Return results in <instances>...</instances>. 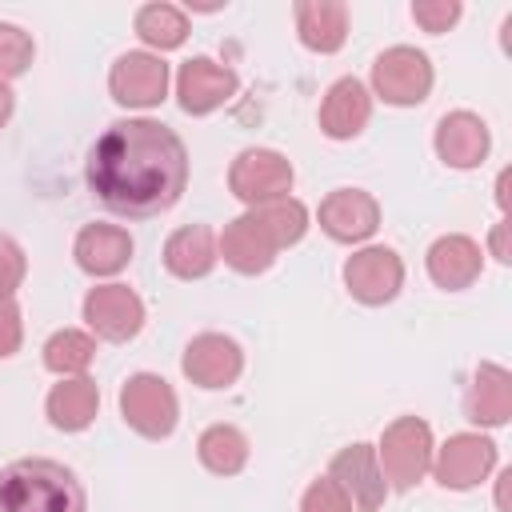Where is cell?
<instances>
[{
	"mask_svg": "<svg viewBox=\"0 0 512 512\" xmlns=\"http://www.w3.org/2000/svg\"><path fill=\"white\" fill-rule=\"evenodd\" d=\"M84 176L108 212L148 220L180 200L188 184V152L184 140L160 120H116L92 144Z\"/></svg>",
	"mask_w": 512,
	"mask_h": 512,
	"instance_id": "6da1fadb",
	"label": "cell"
},
{
	"mask_svg": "<svg viewBox=\"0 0 512 512\" xmlns=\"http://www.w3.org/2000/svg\"><path fill=\"white\" fill-rule=\"evenodd\" d=\"M0 512H88V496L60 460L24 456L0 468Z\"/></svg>",
	"mask_w": 512,
	"mask_h": 512,
	"instance_id": "7a4b0ae2",
	"label": "cell"
},
{
	"mask_svg": "<svg viewBox=\"0 0 512 512\" xmlns=\"http://www.w3.org/2000/svg\"><path fill=\"white\" fill-rule=\"evenodd\" d=\"M432 452H436V444H432L428 420H420V416H396L384 428L380 448H376L384 484L396 488V492L416 488L432 472Z\"/></svg>",
	"mask_w": 512,
	"mask_h": 512,
	"instance_id": "3957f363",
	"label": "cell"
},
{
	"mask_svg": "<svg viewBox=\"0 0 512 512\" xmlns=\"http://www.w3.org/2000/svg\"><path fill=\"white\" fill-rule=\"evenodd\" d=\"M120 416L144 440H164V436H172V428L180 420V400L164 376L136 372L120 388Z\"/></svg>",
	"mask_w": 512,
	"mask_h": 512,
	"instance_id": "277c9868",
	"label": "cell"
},
{
	"mask_svg": "<svg viewBox=\"0 0 512 512\" xmlns=\"http://www.w3.org/2000/svg\"><path fill=\"white\" fill-rule=\"evenodd\" d=\"M432 60L412 48V44H396V48H384L376 60H372V92L392 104V108H416L428 100L432 92Z\"/></svg>",
	"mask_w": 512,
	"mask_h": 512,
	"instance_id": "5b68a950",
	"label": "cell"
},
{
	"mask_svg": "<svg viewBox=\"0 0 512 512\" xmlns=\"http://www.w3.org/2000/svg\"><path fill=\"white\" fill-rule=\"evenodd\" d=\"M292 160L276 148H244L228 168V192L248 208L288 196L292 188Z\"/></svg>",
	"mask_w": 512,
	"mask_h": 512,
	"instance_id": "8992f818",
	"label": "cell"
},
{
	"mask_svg": "<svg viewBox=\"0 0 512 512\" xmlns=\"http://www.w3.org/2000/svg\"><path fill=\"white\" fill-rule=\"evenodd\" d=\"M344 288L352 292V300H360L368 308H380V304L400 296V288H404V260L392 248H384V244L360 248L344 264Z\"/></svg>",
	"mask_w": 512,
	"mask_h": 512,
	"instance_id": "52a82bcc",
	"label": "cell"
},
{
	"mask_svg": "<svg viewBox=\"0 0 512 512\" xmlns=\"http://www.w3.org/2000/svg\"><path fill=\"white\" fill-rule=\"evenodd\" d=\"M492 468H496V444L480 432H456L432 452V472L440 488H452V492L476 488L480 480H488Z\"/></svg>",
	"mask_w": 512,
	"mask_h": 512,
	"instance_id": "ba28073f",
	"label": "cell"
},
{
	"mask_svg": "<svg viewBox=\"0 0 512 512\" xmlns=\"http://www.w3.org/2000/svg\"><path fill=\"white\" fill-rule=\"evenodd\" d=\"M180 372L196 384V388H208V392H220V388H232L244 372V352L232 336L224 332H200L188 340L184 356H180Z\"/></svg>",
	"mask_w": 512,
	"mask_h": 512,
	"instance_id": "9c48e42d",
	"label": "cell"
},
{
	"mask_svg": "<svg viewBox=\"0 0 512 512\" xmlns=\"http://www.w3.org/2000/svg\"><path fill=\"white\" fill-rule=\"evenodd\" d=\"M108 92L124 108H156L168 96V64L156 52H124L108 72Z\"/></svg>",
	"mask_w": 512,
	"mask_h": 512,
	"instance_id": "30bf717a",
	"label": "cell"
},
{
	"mask_svg": "<svg viewBox=\"0 0 512 512\" xmlns=\"http://www.w3.org/2000/svg\"><path fill=\"white\" fill-rule=\"evenodd\" d=\"M84 320L100 340L124 344L144 328V300L128 284H100L84 296Z\"/></svg>",
	"mask_w": 512,
	"mask_h": 512,
	"instance_id": "8fae6325",
	"label": "cell"
},
{
	"mask_svg": "<svg viewBox=\"0 0 512 512\" xmlns=\"http://www.w3.org/2000/svg\"><path fill=\"white\" fill-rule=\"evenodd\" d=\"M328 476L344 488L352 512H380L384 508V496H388V484H384V472H380V460H376V448L372 444H348L332 456L328 464Z\"/></svg>",
	"mask_w": 512,
	"mask_h": 512,
	"instance_id": "7c38bea8",
	"label": "cell"
},
{
	"mask_svg": "<svg viewBox=\"0 0 512 512\" xmlns=\"http://www.w3.org/2000/svg\"><path fill=\"white\" fill-rule=\"evenodd\" d=\"M240 88V76L208 56H192L180 64L176 72V100L188 116H208L216 108H224Z\"/></svg>",
	"mask_w": 512,
	"mask_h": 512,
	"instance_id": "4fadbf2b",
	"label": "cell"
},
{
	"mask_svg": "<svg viewBox=\"0 0 512 512\" xmlns=\"http://www.w3.org/2000/svg\"><path fill=\"white\" fill-rule=\"evenodd\" d=\"M320 228L340 244H360L380 228V204L364 188H336L320 200Z\"/></svg>",
	"mask_w": 512,
	"mask_h": 512,
	"instance_id": "5bb4252c",
	"label": "cell"
},
{
	"mask_svg": "<svg viewBox=\"0 0 512 512\" xmlns=\"http://www.w3.org/2000/svg\"><path fill=\"white\" fill-rule=\"evenodd\" d=\"M216 252L224 256V264L232 268V272H240V276H260V272H268L272 268V260H276V240H272V232L260 224V216L248 208L244 216H236L232 224H224V232H220V240H216Z\"/></svg>",
	"mask_w": 512,
	"mask_h": 512,
	"instance_id": "9a60e30c",
	"label": "cell"
},
{
	"mask_svg": "<svg viewBox=\"0 0 512 512\" xmlns=\"http://www.w3.org/2000/svg\"><path fill=\"white\" fill-rule=\"evenodd\" d=\"M424 268H428V276H432L436 288H444V292H464V288H472V284L480 280L484 252H480V244H476L472 236L448 232V236H440V240L428 248Z\"/></svg>",
	"mask_w": 512,
	"mask_h": 512,
	"instance_id": "2e32d148",
	"label": "cell"
},
{
	"mask_svg": "<svg viewBox=\"0 0 512 512\" xmlns=\"http://www.w3.org/2000/svg\"><path fill=\"white\" fill-rule=\"evenodd\" d=\"M488 148H492V132L476 112L460 108V112L440 116V124H436V156L448 168H460V172L476 168V164H484Z\"/></svg>",
	"mask_w": 512,
	"mask_h": 512,
	"instance_id": "e0dca14e",
	"label": "cell"
},
{
	"mask_svg": "<svg viewBox=\"0 0 512 512\" xmlns=\"http://www.w3.org/2000/svg\"><path fill=\"white\" fill-rule=\"evenodd\" d=\"M372 120V96L356 76H340L320 104V132L328 140H352Z\"/></svg>",
	"mask_w": 512,
	"mask_h": 512,
	"instance_id": "ac0fdd59",
	"label": "cell"
},
{
	"mask_svg": "<svg viewBox=\"0 0 512 512\" xmlns=\"http://www.w3.org/2000/svg\"><path fill=\"white\" fill-rule=\"evenodd\" d=\"M464 416L480 428H500L512 420V372L504 364L484 360L468 384L464 396Z\"/></svg>",
	"mask_w": 512,
	"mask_h": 512,
	"instance_id": "d6986e66",
	"label": "cell"
},
{
	"mask_svg": "<svg viewBox=\"0 0 512 512\" xmlns=\"http://www.w3.org/2000/svg\"><path fill=\"white\" fill-rule=\"evenodd\" d=\"M132 236L120 224H84L76 232L72 256L88 276H116L132 260Z\"/></svg>",
	"mask_w": 512,
	"mask_h": 512,
	"instance_id": "ffe728a7",
	"label": "cell"
},
{
	"mask_svg": "<svg viewBox=\"0 0 512 512\" xmlns=\"http://www.w3.org/2000/svg\"><path fill=\"white\" fill-rule=\"evenodd\" d=\"M296 36L308 52H320V56L340 52L348 40V4L344 0H300Z\"/></svg>",
	"mask_w": 512,
	"mask_h": 512,
	"instance_id": "44dd1931",
	"label": "cell"
},
{
	"mask_svg": "<svg viewBox=\"0 0 512 512\" xmlns=\"http://www.w3.org/2000/svg\"><path fill=\"white\" fill-rule=\"evenodd\" d=\"M216 236L204 224H184L164 240V268L176 280H204L216 268Z\"/></svg>",
	"mask_w": 512,
	"mask_h": 512,
	"instance_id": "7402d4cb",
	"label": "cell"
},
{
	"mask_svg": "<svg viewBox=\"0 0 512 512\" xmlns=\"http://www.w3.org/2000/svg\"><path fill=\"white\" fill-rule=\"evenodd\" d=\"M96 408H100V388L88 376H64L44 400V412L60 432H84L96 420Z\"/></svg>",
	"mask_w": 512,
	"mask_h": 512,
	"instance_id": "603a6c76",
	"label": "cell"
},
{
	"mask_svg": "<svg viewBox=\"0 0 512 512\" xmlns=\"http://www.w3.org/2000/svg\"><path fill=\"white\" fill-rule=\"evenodd\" d=\"M196 456L212 476H236L248 464V436L236 424H212L200 432Z\"/></svg>",
	"mask_w": 512,
	"mask_h": 512,
	"instance_id": "cb8c5ba5",
	"label": "cell"
},
{
	"mask_svg": "<svg viewBox=\"0 0 512 512\" xmlns=\"http://www.w3.org/2000/svg\"><path fill=\"white\" fill-rule=\"evenodd\" d=\"M132 28L156 52H172V48H180L188 40V16L176 4H144V8H136Z\"/></svg>",
	"mask_w": 512,
	"mask_h": 512,
	"instance_id": "d4e9b609",
	"label": "cell"
},
{
	"mask_svg": "<svg viewBox=\"0 0 512 512\" xmlns=\"http://www.w3.org/2000/svg\"><path fill=\"white\" fill-rule=\"evenodd\" d=\"M92 356H96V340L80 328H60L44 340V368L56 372L60 380L64 376H84Z\"/></svg>",
	"mask_w": 512,
	"mask_h": 512,
	"instance_id": "484cf974",
	"label": "cell"
},
{
	"mask_svg": "<svg viewBox=\"0 0 512 512\" xmlns=\"http://www.w3.org/2000/svg\"><path fill=\"white\" fill-rule=\"evenodd\" d=\"M252 212H256L260 224L272 232L276 248H292V244L304 240V232H308V208H304L296 196H280V200L256 204Z\"/></svg>",
	"mask_w": 512,
	"mask_h": 512,
	"instance_id": "4316f807",
	"label": "cell"
},
{
	"mask_svg": "<svg viewBox=\"0 0 512 512\" xmlns=\"http://www.w3.org/2000/svg\"><path fill=\"white\" fill-rule=\"evenodd\" d=\"M32 56H36L32 36L20 24H0V80H12L20 72H28Z\"/></svg>",
	"mask_w": 512,
	"mask_h": 512,
	"instance_id": "83f0119b",
	"label": "cell"
},
{
	"mask_svg": "<svg viewBox=\"0 0 512 512\" xmlns=\"http://www.w3.org/2000/svg\"><path fill=\"white\" fill-rule=\"evenodd\" d=\"M300 512H352V504H348L344 488H340L332 476H320V480H312V484L304 488Z\"/></svg>",
	"mask_w": 512,
	"mask_h": 512,
	"instance_id": "f1b7e54d",
	"label": "cell"
},
{
	"mask_svg": "<svg viewBox=\"0 0 512 512\" xmlns=\"http://www.w3.org/2000/svg\"><path fill=\"white\" fill-rule=\"evenodd\" d=\"M28 276V260H24V248L0 232V300H12L16 288L24 284Z\"/></svg>",
	"mask_w": 512,
	"mask_h": 512,
	"instance_id": "f546056e",
	"label": "cell"
},
{
	"mask_svg": "<svg viewBox=\"0 0 512 512\" xmlns=\"http://www.w3.org/2000/svg\"><path fill=\"white\" fill-rule=\"evenodd\" d=\"M460 0H416L412 4V20L424 28V32H448L456 20H460Z\"/></svg>",
	"mask_w": 512,
	"mask_h": 512,
	"instance_id": "4dcf8cb0",
	"label": "cell"
},
{
	"mask_svg": "<svg viewBox=\"0 0 512 512\" xmlns=\"http://www.w3.org/2000/svg\"><path fill=\"white\" fill-rule=\"evenodd\" d=\"M24 344V320H20V308L16 300H0V360L16 356Z\"/></svg>",
	"mask_w": 512,
	"mask_h": 512,
	"instance_id": "1f68e13d",
	"label": "cell"
},
{
	"mask_svg": "<svg viewBox=\"0 0 512 512\" xmlns=\"http://www.w3.org/2000/svg\"><path fill=\"white\" fill-rule=\"evenodd\" d=\"M488 248H492V256H496L500 264H512V252H508V220H500V224L492 228V240H488Z\"/></svg>",
	"mask_w": 512,
	"mask_h": 512,
	"instance_id": "d6a6232c",
	"label": "cell"
},
{
	"mask_svg": "<svg viewBox=\"0 0 512 512\" xmlns=\"http://www.w3.org/2000/svg\"><path fill=\"white\" fill-rule=\"evenodd\" d=\"M12 108H16V96H12V88L0 80V128L8 124V116H12Z\"/></svg>",
	"mask_w": 512,
	"mask_h": 512,
	"instance_id": "836d02e7",
	"label": "cell"
},
{
	"mask_svg": "<svg viewBox=\"0 0 512 512\" xmlns=\"http://www.w3.org/2000/svg\"><path fill=\"white\" fill-rule=\"evenodd\" d=\"M508 180H512V172L504 168L500 180H496V204H500V212H508Z\"/></svg>",
	"mask_w": 512,
	"mask_h": 512,
	"instance_id": "e575fe53",
	"label": "cell"
},
{
	"mask_svg": "<svg viewBox=\"0 0 512 512\" xmlns=\"http://www.w3.org/2000/svg\"><path fill=\"white\" fill-rule=\"evenodd\" d=\"M508 480H512V468H504V472H500V484H496V504H500V512H508Z\"/></svg>",
	"mask_w": 512,
	"mask_h": 512,
	"instance_id": "d590c367",
	"label": "cell"
}]
</instances>
